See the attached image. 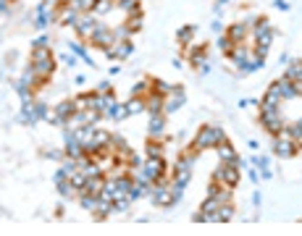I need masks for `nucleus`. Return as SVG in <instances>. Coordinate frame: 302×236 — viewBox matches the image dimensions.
Instances as JSON below:
<instances>
[{"label": "nucleus", "instance_id": "1", "mask_svg": "<svg viewBox=\"0 0 302 236\" xmlns=\"http://www.w3.org/2000/svg\"><path fill=\"white\" fill-rule=\"evenodd\" d=\"M221 142H226V134H223L221 126H203L200 131L194 134L192 144L197 150H208V147H218Z\"/></svg>", "mask_w": 302, "mask_h": 236}, {"label": "nucleus", "instance_id": "2", "mask_svg": "<svg viewBox=\"0 0 302 236\" xmlns=\"http://www.w3.org/2000/svg\"><path fill=\"white\" fill-rule=\"evenodd\" d=\"M239 165H242V157H236L231 163H221L213 170V181H221V184H226V187H236V184H239Z\"/></svg>", "mask_w": 302, "mask_h": 236}, {"label": "nucleus", "instance_id": "3", "mask_svg": "<svg viewBox=\"0 0 302 236\" xmlns=\"http://www.w3.org/2000/svg\"><path fill=\"white\" fill-rule=\"evenodd\" d=\"M74 29H76V34L82 37V39H92V34H95L97 29H100V24L92 19V13H82V16H79V21L74 24Z\"/></svg>", "mask_w": 302, "mask_h": 236}, {"label": "nucleus", "instance_id": "4", "mask_svg": "<svg viewBox=\"0 0 302 236\" xmlns=\"http://www.w3.org/2000/svg\"><path fill=\"white\" fill-rule=\"evenodd\" d=\"M131 52H134V42H131V39H118L116 45L105 47V55L113 58V61H126Z\"/></svg>", "mask_w": 302, "mask_h": 236}, {"label": "nucleus", "instance_id": "5", "mask_svg": "<svg viewBox=\"0 0 302 236\" xmlns=\"http://www.w3.org/2000/svg\"><path fill=\"white\" fill-rule=\"evenodd\" d=\"M192 160H187L184 155H179V160L174 165V184H181V187H187L189 179H192Z\"/></svg>", "mask_w": 302, "mask_h": 236}, {"label": "nucleus", "instance_id": "6", "mask_svg": "<svg viewBox=\"0 0 302 236\" xmlns=\"http://www.w3.org/2000/svg\"><path fill=\"white\" fill-rule=\"evenodd\" d=\"M144 173H147L150 181H158V179H163L166 176V160L163 157H144Z\"/></svg>", "mask_w": 302, "mask_h": 236}, {"label": "nucleus", "instance_id": "7", "mask_svg": "<svg viewBox=\"0 0 302 236\" xmlns=\"http://www.w3.org/2000/svg\"><path fill=\"white\" fill-rule=\"evenodd\" d=\"M273 152L279 155L281 160H286V157H294V155L299 152V147H297V142H294V139H281V137H276Z\"/></svg>", "mask_w": 302, "mask_h": 236}, {"label": "nucleus", "instance_id": "8", "mask_svg": "<svg viewBox=\"0 0 302 236\" xmlns=\"http://www.w3.org/2000/svg\"><path fill=\"white\" fill-rule=\"evenodd\" d=\"M89 42L95 45V47H103V50H105V47L116 45V34H113V29H108V26H103V24H100V29L92 34Z\"/></svg>", "mask_w": 302, "mask_h": 236}, {"label": "nucleus", "instance_id": "9", "mask_svg": "<svg viewBox=\"0 0 302 236\" xmlns=\"http://www.w3.org/2000/svg\"><path fill=\"white\" fill-rule=\"evenodd\" d=\"M184 100H187V95H184V89L181 87H176L171 95L166 97V102H163V113L168 115V113H176L181 105H184Z\"/></svg>", "mask_w": 302, "mask_h": 236}, {"label": "nucleus", "instance_id": "10", "mask_svg": "<svg viewBox=\"0 0 302 236\" xmlns=\"http://www.w3.org/2000/svg\"><path fill=\"white\" fill-rule=\"evenodd\" d=\"M163 131H166V113H155V115H150L147 134H150L153 139H161V137H163Z\"/></svg>", "mask_w": 302, "mask_h": 236}, {"label": "nucleus", "instance_id": "11", "mask_svg": "<svg viewBox=\"0 0 302 236\" xmlns=\"http://www.w3.org/2000/svg\"><path fill=\"white\" fill-rule=\"evenodd\" d=\"M218 207H221V200L218 197H213V194H208V200L203 202V213H205V220H213V223H218Z\"/></svg>", "mask_w": 302, "mask_h": 236}, {"label": "nucleus", "instance_id": "12", "mask_svg": "<svg viewBox=\"0 0 302 236\" xmlns=\"http://www.w3.org/2000/svg\"><path fill=\"white\" fill-rule=\"evenodd\" d=\"M163 102H166V97L158 95V92H150V95L144 97V105H147V113H150V115L163 113Z\"/></svg>", "mask_w": 302, "mask_h": 236}, {"label": "nucleus", "instance_id": "13", "mask_svg": "<svg viewBox=\"0 0 302 236\" xmlns=\"http://www.w3.org/2000/svg\"><path fill=\"white\" fill-rule=\"evenodd\" d=\"M76 110H79V108H76V102H74V100H63V102L56 105V113L63 118V121H71V118L76 115Z\"/></svg>", "mask_w": 302, "mask_h": 236}, {"label": "nucleus", "instance_id": "14", "mask_svg": "<svg viewBox=\"0 0 302 236\" xmlns=\"http://www.w3.org/2000/svg\"><path fill=\"white\" fill-rule=\"evenodd\" d=\"M103 115H105V118H113V121H124V118L131 115V113H129V108H126V102H124V105L116 102V105H111V108H105Z\"/></svg>", "mask_w": 302, "mask_h": 236}, {"label": "nucleus", "instance_id": "15", "mask_svg": "<svg viewBox=\"0 0 302 236\" xmlns=\"http://www.w3.org/2000/svg\"><path fill=\"white\" fill-rule=\"evenodd\" d=\"M216 150H218V157H221L223 163H231V160H236V157H239V155H236V150H234V144H231V142H221Z\"/></svg>", "mask_w": 302, "mask_h": 236}, {"label": "nucleus", "instance_id": "16", "mask_svg": "<svg viewBox=\"0 0 302 236\" xmlns=\"http://www.w3.org/2000/svg\"><path fill=\"white\" fill-rule=\"evenodd\" d=\"M189 63L194 66V69H197V66H200V69H203V66H208V47H205V45L194 47V50L189 52Z\"/></svg>", "mask_w": 302, "mask_h": 236}, {"label": "nucleus", "instance_id": "17", "mask_svg": "<svg viewBox=\"0 0 302 236\" xmlns=\"http://www.w3.org/2000/svg\"><path fill=\"white\" fill-rule=\"evenodd\" d=\"M247 29H249V26L239 21V24H231L226 34H229V37L234 39V42H236V45H242V42H244V37H247Z\"/></svg>", "mask_w": 302, "mask_h": 236}, {"label": "nucleus", "instance_id": "18", "mask_svg": "<svg viewBox=\"0 0 302 236\" xmlns=\"http://www.w3.org/2000/svg\"><path fill=\"white\" fill-rule=\"evenodd\" d=\"M150 92H153V82L150 79H142V82H137L131 87V97H147Z\"/></svg>", "mask_w": 302, "mask_h": 236}, {"label": "nucleus", "instance_id": "19", "mask_svg": "<svg viewBox=\"0 0 302 236\" xmlns=\"http://www.w3.org/2000/svg\"><path fill=\"white\" fill-rule=\"evenodd\" d=\"M144 152H147V157H163V142L150 137L147 144H144Z\"/></svg>", "mask_w": 302, "mask_h": 236}, {"label": "nucleus", "instance_id": "20", "mask_svg": "<svg viewBox=\"0 0 302 236\" xmlns=\"http://www.w3.org/2000/svg\"><path fill=\"white\" fill-rule=\"evenodd\" d=\"M279 89H281V97L284 100H292V97H297V89H294V82H292V79H281V82H279Z\"/></svg>", "mask_w": 302, "mask_h": 236}, {"label": "nucleus", "instance_id": "21", "mask_svg": "<svg viewBox=\"0 0 302 236\" xmlns=\"http://www.w3.org/2000/svg\"><path fill=\"white\" fill-rule=\"evenodd\" d=\"M53 52H50V45H39V47H32V63H39V61H50Z\"/></svg>", "mask_w": 302, "mask_h": 236}, {"label": "nucleus", "instance_id": "22", "mask_svg": "<svg viewBox=\"0 0 302 236\" xmlns=\"http://www.w3.org/2000/svg\"><path fill=\"white\" fill-rule=\"evenodd\" d=\"M92 97H95V92H82L79 97H74L76 108H79V110H89V108H92Z\"/></svg>", "mask_w": 302, "mask_h": 236}, {"label": "nucleus", "instance_id": "23", "mask_svg": "<svg viewBox=\"0 0 302 236\" xmlns=\"http://www.w3.org/2000/svg\"><path fill=\"white\" fill-rule=\"evenodd\" d=\"M126 108H129L131 115H137V113H144V110H147V105H144V97H131V100L126 102Z\"/></svg>", "mask_w": 302, "mask_h": 236}, {"label": "nucleus", "instance_id": "24", "mask_svg": "<svg viewBox=\"0 0 302 236\" xmlns=\"http://www.w3.org/2000/svg\"><path fill=\"white\" fill-rule=\"evenodd\" d=\"M263 100H268V102H279L281 105V89H279V82H273L268 89H266V97H263Z\"/></svg>", "mask_w": 302, "mask_h": 236}, {"label": "nucleus", "instance_id": "25", "mask_svg": "<svg viewBox=\"0 0 302 236\" xmlns=\"http://www.w3.org/2000/svg\"><path fill=\"white\" fill-rule=\"evenodd\" d=\"M286 79H292V82H299V79H302V61H292V63H289Z\"/></svg>", "mask_w": 302, "mask_h": 236}, {"label": "nucleus", "instance_id": "26", "mask_svg": "<svg viewBox=\"0 0 302 236\" xmlns=\"http://www.w3.org/2000/svg\"><path fill=\"white\" fill-rule=\"evenodd\" d=\"M129 205H131V197L129 194H118L116 200H113V210H116V213H126Z\"/></svg>", "mask_w": 302, "mask_h": 236}, {"label": "nucleus", "instance_id": "27", "mask_svg": "<svg viewBox=\"0 0 302 236\" xmlns=\"http://www.w3.org/2000/svg\"><path fill=\"white\" fill-rule=\"evenodd\" d=\"M174 89L176 87H171L168 82H163V79H155V82H153V92H158V95H163V97H168Z\"/></svg>", "mask_w": 302, "mask_h": 236}, {"label": "nucleus", "instance_id": "28", "mask_svg": "<svg viewBox=\"0 0 302 236\" xmlns=\"http://www.w3.org/2000/svg\"><path fill=\"white\" fill-rule=\"evenodd\" d=\"M234 218V205L231 202H223L221 207H218V223H226V220H231Z\"/></svg>", "mask_w": 302, "mask_h": 236}, {"label": "nucleus", "instance_id": "29", "mask_svg": "<svg viewBox=\"0 0 302 236\" xmlns=\"http://www.w3.org/2000/svg\"><path fill=\"white\" fill-rule=\"evenodd\" d=\"M192 37H194V26H184V29H179V34H176V39L181 45H189Z\"/></svg>", "mask_w": 302, "mask_h": 236}, {"label": "nucleus", "instance_id": "30", "mask_svg": "<svg viewBox=\"0 0 302 236\" xmlns=\"http://www.w3.org/2000/svg\"><path fill=\"white\" fill-rule=\"evenodd\" d=\"M118 8H121L124 13H126V16H129V13H134L137 8H139V0H118V3H116Z\"/></svg>", "mask_w": 302, "mask_h": 236}, {"label": "nucleus", "instance_id": "31", "mask_svg": "<svg viewBox=\"0 0 302 236\" xmlns=\"http://www.w3.org/2000/svg\"><path fill=\"white\" fill-rule=\"evenodd\" d=\"M218 47L223 50V52H226V55H229V52L236 47V42H234V39L229 37V34H223V37H218Z\"/></svg>", "mask_w": 302, "mask_h": 236}, {"label": "nucleus", "instance_id": "32", "mask_svg": "<svg viewBox=\"0 0 302 236\" xmlns=\"http://www.w3.org/2000/svg\"><path fill=\"white\" fill-rule=\"evenodd\" d=\"M111 8H113V0H97V3H95V11H92V13L103 16V13H108Z\"/></svg>", "mask_w": 302, "mask_h": 236}, {"label": "nucleus", "instance_id": "33", "mask_svg": "<svg viewBox=\"0 0 302 236\" xmlns=\"http://www.w3.org/2000/svg\"><path fill=\"white\" fill-rule=\"evenodd\" d=\"M71 181L76 184V187H79V189H84V184H87V176L82 173V170H76V173L71 176Z\"/></svg>", "mask_w": 302, "mask_h": 236}, {"label": "nucleus", "instance_id": "34", "mask_svg": "<svg viewBox=\"0 0 302 236\" xmlns=\"http://www.w3.org/2000/svg\"><path fill=\"white\" fill-rule=\"evenodd\" d=\"M42 155L50 157V160H61V157H63V152H58V150H42Z\"/></svg>", "mask_w": 302, "mask_h": 236}, {"label": "nucleus", "instance_id": "35", "mask_svg": "<svg viewBox=\"0 0 302 236\" xmlns=\"http://www.w3.org/2000/svg\"><path fill=\"white\" fill-rule=\"evenodd\" d=\"M97 92H100V95H108V92H111V84H108V82H100V84H97Z\"/></svg>", "mask_w": 302, "mask_h": 236}, {"label": "nucleus", "instance_id": "36", "mask_svg": "<svg viewBox=\"0 0 302 236\" xmlns=\"http://www.w3.org/2000/svg\"><path fill=\"white\" fill-rule=\"evenodd\" d=\"M276 8H284V11H286V8H289V3H286V0H276Z\"/></svg>", "mask_w": 302, "mask_h": 236}]
</instances>
